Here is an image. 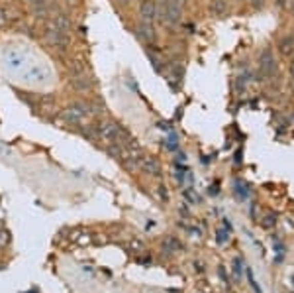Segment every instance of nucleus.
I'll use <instances>...</instances> for the list:
<instances>
[{
  "label": "nucleus",
  "mask_w": 294,
  "mask_h": 293,
  "mask_svg": "<svg viewBox=\"0 0 294 293\" xmlns=\"http://www.w3.org/2000/svg\"><path fill=\"white\" fill-rule=\"evenodd\" d=\"M85 114H87L85 102H76V104H73V106H69V108L63 111V118H65L69 124H79Z\"/></svg>",
  "instance_id": "obj_1"
},
{
  "label": "nucleus",
  "mask_w": 294,
  "mask_h": 293,
  "mask_svg": "<svg viewBox=\"0 0 294 293\" xmlns=\"http://www.w3.org/2000/svg\"><path fill=\"white\" fill-rule=\"evenodd\" d=\"M45 40H47L51 45H63V47L69 45V38H67V34H63L61 30H57L55 24H49L47 34H45Z\"/></svg>",
  "instance_id": "obj_2"
},
{
  "label": "nucleus",
  "mask_w": 294,
  "mask_h": 293,
  "mask_svg": "<svg viewBox=\"0 0 294 293\" xmlns=\"http://www.w3.org/2000/svg\"><path fill=\"white\" fill-rule=\"evenodd\" d=\"M140 16H142V22L153 24V20L157 18V4H155V0H143L142 6H140Z\"/></svg>",
  "instance_id": "obj_3"
},
{
  "label": "nucleus",
  "mask_w": 294,
  "mask_h": 293,
  "mask_svg": "<svg viewBox=\"0 0 294 293\" xmlns=\"http://www.w3.org/2000/svg\"><path fill=\"white\" fill-rule=\"evenodd\" d=\"M98 134L102 136L106 142H116L118 138H120L122 130L118 124H114V122H106V124H102L98 128Z\"/></svg>",
  "instance_id": "obj_4"
},
{
  "label": "nucleus",
  "mask_w": 294,
  "mask_h": 293,
  "mask_svg": "<svg viewBox=\"0 0 294 293\" xmlns=\"http://www.w3.org/2000/svg\"><path fill=\"white\" fill-rule=\"evenodd\" d=\"M140 38H142L145 44H153L155 42V30H153V24H147V22H142L140 24Z\"/></svg>",
  "instance_id": "obj_5"
},
{
  "label": "nucleus",
  "mask_w": 294,
  "mask_h": 293,
  "mask_svg": "<svg viewBox=\"0 0 294 293\" xmlns=\"http://www.w3.org/2000/svg\"><path fill=\"white\" fill-rule=\"evenodd\" d=\"M73 87L79 90H88L92 87V81L88 79L87 75H75L73 77Z\"/></svg>",
  "instance_id": "obj_6"
},
{
  "label": "nucleus",
  "mask_w": 294,
  "mask_h": 293,
  "mask_svg": "<svg viewBox=\"0 0 294 293\" xmlns=\"http://www.w3.org/2000/svg\"><path fill=\"white\" fill-rule=\"evenodd\" d=\"M53 24H55V28H57V30H61L63 34H69V30H71V22H69V18H67V16H57Z\"/></svg>",
  "instance_id": "obj_7"
},
{
  "label": "nucleus",
  "mask_w": 294,
  "mask_h": 293,
  "mask_svg": "<svg viewBox=\"0 0 294 293\" xmlns=\"http://www.w3.org/2000/svg\"><path fill=\"white\" fill-rule=\"evenodd\" d=\"M294 49V38L292 35H284L283 40H281V51H283L284 56H288V53H292Z\"/></svg>",
  "instance_id": "obj_8"
},
{
  "label": "nucleus",
  "mask_w": 294,
  "mask_h": 293,
  "mask_svg": "<svg viewBox=\"0 0 294 293\" xmlns=\"http://www.w3.org/2000/svg\"><path fill=\"white\" fill-rule=\"evenodd\" d=\"M212 10L216 12V14H224V12H226V2H224V0H214Z\"/></svg>",
  "instance_id": "obj_9"
},
{
  "label": "nucleus",
  "mask_w": 294,
  "mask_h": 293,
  "mask_svg": "<svg viewBox=\"0 0 294 293\" xmlns=\"http://www.w3.org/2000/svg\"><path fill=\"white\" fill-rule=\"evenodd\" d=\"M179 2H185V0H179Z\"/></svg>",
  "instance_id": "obj_10"
}]
</instances>
